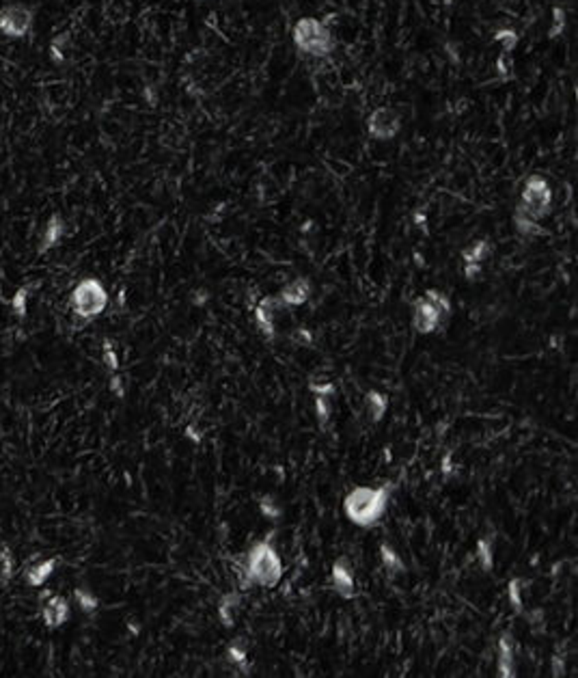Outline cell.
I'll return each mask as SVG.
<instances>
[{
  "label": "cell",
  "mask_w": 578,
  "mask_h": 678,
  "mask_svg": "<svg viewBox=\"0 0 578 678\" xmlns=\"http://www.w3.org/2000/svg\"><path fill=\"white\" fill-rule=\"evenodd\" d=\"M391 493H393L391 484L378 486V489H372V486H357V489H352L344 499L346 519L363 529L376 527L384 514H387Z\"/></svg>",
  "instance_id": "6da1fadb"
},
{
  "label": "cell",
  "mask_w": 578,
  "mask_h": 678,
  "mask_svg": "<svg viewBox=\"0 0 578 678\" xmlns=\"http://www.w3.org/2000/svg\"><path fill=\"white\" fill-rule=\"evenodd\" d=\"M283 562L270 540H259L248 549L240 570V587H274L283 579Z\"/></svg>",
  "instance_id": "7a4b0ae2"
},
{
  "label": "cell",
  "mask_w": 578,
  "mask_h": 678,
  "mask_svg": "<svg viewBox=\"0 0 578 678\" xmlns=\"http://www.w3.org/2000/svg\"><path fill=\"white\" fill-rule=\"evenodd\" d=\"M291 39L296 50H300L306 56L326 58L335 50V37L328 24H324L317 18H300L293 24Z\"/></svg>",
  "instance_id": "3957f363"
},
{
  "label": "cell",
  "mask_w": 578,
  "mask_h": 678,
  "mask_svg": "<svg viewBox=\"0 0 578 678\" xmlns=\"http://www.w3.org/2000/svg\"><path fill=\"white\" fill-rule=\"evenodd\" d=\"M451 314H453L451 301L438 290H427L425 296L417 299V303L412 307V329L421 335L436 333Z\"/></svg>",
  "instance_id": "277c9868"
},
{
  "label": "cell",
  "mask_w": 578,
  "mask_h": 678,
  "mask_svg": "<svg viewBox=\"0 0 578 678\" xmlns=\"http://www.w3.org/2000/svg\"><path fill=\"white\" fill-rule=\"evenodd\" d=\"M69 307L78 318L93 320L108 307V292L99 279H82L71 290Z\"/></svg>",
  "instance_id": "5b68a950"
},
{
  "label": "cell",
  "mask_w": 578,
  "mask_h": 678,
  "mask_svg": "<svg viewBox=\"0 0 578 678\" xmlns=\"http://www.w3.org/2000/svg\"><path fill=\"white\" fill-rule=\"evenodd\" d=\"M551 210H553L551 184H548V180L542 178V175H531L522 186L520 201H518L516 212L522 216H529L533 220H542L551 214Z\"/></svg>",
  "instance_id": "8992f818"
},
{
  "label": "cell",
  "mask_w": 578,
  "mask_h": 678,
  "mask_svg": "<svg viewBox=\"0 0 578 678\" xmlns=\"http://www.w3.org/2000/svg\"><path fill=\"white\" fill-rule=\"evenodd\" d=\"M35 13L26 5H7L0 9V35L9 39H22L31 33Z\"/></svg>",
  "instance_id": "52a82bcc"
},
{
  "label": "cell",
  "mask_w": 578,
  "mask_h": 678,
  "mask_svg": "<svg viewBox=\"0 0 578 678\" xmlns=\"http://www.w3.org/2000/svg\"><path fill=\"white\" fill-rule=\"evenodd\" d=\"M399 130H402V117L393 108L382 106L367 117V132L376 141H391L399 135Z\"/></svg>",
  "instance_id": "ba28073f"
},
{
  "label": "cell",
  "mask_w": 578,
  "mask_h": 678,
  "mask_svg": "<svg viewBox=\"0 0 578 678\" xmlns=\"http://www.w3.org/2000/svg\"><path fill=\"white\" fill-rule=\"evenodd\" d=\"M278 309H285V305L280 303L278 296H265L259 301V305L255 307V324H257V331L272 342L274 335H276V312Z\"/></svg>",
  "instance_id": "9c48e42d"
},
{
  "label": "cell",
  "mask_w": 578,
  "mask_h": 678,
  "mask_svg": "<svg viewBox=\"0 0 578 678\" xmlns=\"http://www.w3.org/2000/svg\"><path fill=\"white\" fill-rule=\"evenodd\" d=\"M330 581H333V589L341 598L350 600L357 596V581H354V570L348 562V557H339L333 564Z\"/></svg>",
  "instance_id": "30bf717a"
},
{
  "label": "cell",
  "mask_w": 578,
  "mask_h": 678,
  "mask_svg": "<svg viewBox=\"0 0 578 678\" xmlns=\"http://www.w3.org/2000/svg\"><path fill=\"white\" fill-rule=\"evenodd\" d=\"M41 618L50 629H58L63 627L69 620V603L65 596H58V594H50L46 598L41 607Z\"/></svg>",
  "instance_id": "8fae6325"
},
{
  "label": "cell",
  "mask_w": 578,
  "mask_h": 678,
  "mask_svg": "<svg viewBox=\"0 0 578 678\" xmlns=\"http://www.w3.org/2000/svg\"><path fill=\"white\" fill-rule=\"evenodd\" d=\"M496 666H498V676L501 678H514L518 674L516 672V651H514L511 633H503V635L498 638Z\"/></svg>",
  "instance_id": "7c38bea8"
},
{
  "label": "cell",
  "mask_w": 578,
  "mask_h": 678,
  "mask_svg": "<svg viewBox=\"0 0 578 678\" xmlns=\"http://www.w3.org/2000/svg\"><path fill=\"white\" fill-rule=\"evenodd\" d=\"M63 235H65V220L58 216V214H52L48 218V223L46 227H43L41 235H39V246H37V253L43 255V253H48L50 248H54L58 242L63 240Z\"/></svg>",
  "instance_id": "4fadbf2b"
},
{
  "label": "cell",
  "mask_w": 578,
  "mask_h": 678,
  "mask_svg": "<svg viewBox=\"0 0 578 678\" xmlns=\"http://www.w3.org/2000/svg\"><path fill=\"white\" fill-rule=\"evenodd\" d=\"M309 296H311V283L304 277L293 279V281H289L278 294L280 303L285 307H302L309 301Z\"/></svg>",
  "instance_id": "5bb4252c"
},
{
  "label": "cell",
  "mask_w": 578,
  "mask_h": 678,
  "mask_svg": "<svg viewBox=\"0 0 578 678\" xmlns=\"http://www.w3.org/2000/svg\"><path fill=\"white\" fill-rule=\"evenodd\" d=\"M58 564V559L56 557H50V559H39V562L31 564L26 568L24 572V581L31 585V587H39L46 583L50 577H52V572Z\"/></svg>",
  "instance_id": "9a60e30c"
},
{
  "label": "cell",
  "mask_w": 578,
  "mask_h": 678,
  "mask_svg": "<svg viewBox=\"0 0 578 678\" xmlns=\"http://www.w3.org/2000/svg\"><path fill=\"white\" fill-rule=\"evenodd\" d=\"M242 603V596L238 592H229L220 598L218 603V620L225 629H233L235 624V613H238V607Z\"/></svg>",
  "instance_id": "2e32d148"
},
{
  "label": "cell",
  "mask_w": 578,
  "mask_h": 678,
  "mask_svg": "<svg viewBox=\"0 0 578 678\" xmlns=\"http://www.w3.org/2000/svg\"><path fill=\"white\" fill-rule=\"evenodd\" d=\"M380 559H382L384 570H387V572L391 574V577H397V574L406 572L404 559L399 557V553L391 547L389 542H382V544H380Z\"/></svg>",
  "instance_id": "e0dca14e"
},
{
  "label": "cell",
  "mask_w": 578,
  "mask_h": 678,
  "mask_svg": "<svg viewBox=\"0 0 578 678\" xmlns=\"http://www.w3.org/2000/svg\"><path fill=\"white\" fill-rule=\"evenodd\" d=\"M365 404H367V410H369V417H372L374 423L382 421V417L387 415V410H389V397L372 389V391H367L365 395Z\"/></svg>",
  "instance_id": "ac0fdd59"
},
{
  "label": "cell",
  "mask_w": 578,
  "mask_h": 678,
  "mask_svg": "<svg viewBox=\"0 0 578 678\" xmlns=\"http://www.w3.org/2000/svg\"><path fill=\"white\" fill-rule=\"evenodd\" d=\"M490 255H492V242L490 240H477V242H472L470 246H466L462 250L464 264H479V266H483V261Z\"/></svg>",
  "instance_id": "d6986e66"
},
{
  "label": "cell",
  "mask_w": 578,
  "mask_h": 678,
  "mask_svg": "<svg viewBox=\"0 0 578 678\" xmlns=\"http://www.w3.org/2000/svg\"><path fill=\"white\" fill-rule=\"evenodd\" d=\"M13 574H16V557L9 547H5L0 551V585H9Z\"/></svg>",
  "instance_id": "ffe728a7"
},
{
  "label": "cell",
  "mask_w": 578,
  "mask_h": 678,
  "mask_svg": "<svg viewBox=\"0 0 578 678\" xmlns=\"http://www.w3.org/2000/svg\"><path fill=\"white\" fill-rule=\"evenodd\" d=\"M514 225H516L518 233H522V235H546V229L540 225V220H533L518 212L514 214Z\"/></svg>",
  "instance_id": "44dd1931"
},
{
  "label": "cell",
  "mask_w": 578,
  "mask_h": 678,
  "mask_svg": "<svg viewBox=\"0 0 578 678\" xmlns=\"http://www.w3.org/2000/svg\"><path fill=\"white\" fill-rule=\"evenodd\" d=\"M477 559L485 572H492L494 568V551H492V540L490 538H479L477 540Z\"/></svg>",
  "instance_id": "7402d4cb"
},
{
  "label": "cell",
  "mask_w": 578,
  "mask_h": 678,
  "mask_svg": "<svg viewBox=\"0 0 578 678\" xmlns=\"http://www.w3.org/2000/svg\"><path fill=\"white\" fill-rule=\"evenodd\" d=\"M73 600H76V605L84 611V613H95L97 607H99V600L93 592H88V589H73Z\"/></svg>",
  "instance_id": "603a6c76"
},
{
  "label": "cell",
  "mask_w": 578,
  "mask_h": 678,
  "mask_svg": "<svg viewBox=\"0 0 578 678\" xmlns=\"http://www.w3.org/2000/svg\"><path fill=\"white\" fill-rule=\"evenodd\" d=\"M31 288L33 285H24L20 288L16 294H13V299H11V309H13V314H16V318H26V312H28V296H31Z\"/></svg>",
  "instance_id": "cb8c5ba5"
},
{
  "label": "cell",
  "mask_w": 578,
  "mask_h": 678,
  "mask_svg": "<svg viewBox=\"0 0 578 678\" xmlns=\"http://www.w3.org/2000/svg\"><path fill=\"white\" fill-rule=\"evenodd\" d=\"M259 512H261V517L268 519V521H278L280 517H283V508H280V504L272 495H265L259 501Z\"/></svg>",
  "instance_id": "d4e9b609"
},
{
  "label": "cell",
  "mask_w": 578,
  "mask_h": 678,
  "mask_svg": "<svg viewBox=\"0 0 578 678\" xmlns=\"http://www.w3.org/2000/svg\"><path fill=\"white\" fill-rule=\"evenodd\" d=\"M227 657H229V661L233 663V666L246 668L248 648H246L244 640H235V642H231V644H229V648H227Z\"/></svg>",
  "instance_id": "484cf974"
},
{
  "label": "cell",
  "mask_w": 578,
  "mask_h": 678,
  "mask_svg": "<svg viewBox=\"0 0 578 678\" xmlns=\"http://www.w3.org/2000/svg\"><path fill=\"white\" fill-rule=\"evenodd\" d=\"M507 598L511 603V607L516 613L525 611V603H522V581L520 579H511L507 583Z\"/></svg>",
  "instance_id": "4316f807"
},
{
  "label": "cell",
  "mask_w": 578,
  "mask_h": 678,
  "mask_svg": "<svg viewBox=\"0 0 578 678\" xmlns=\"http://www.w3.org/2000/svg\"><path fill=\"white\" fill-rule=\"evenodd\" d=\"M330 400L333 397H328V395H315V417L322 425H326L330 421V415H333Z\"/></svg>",
  "instance_id": "83f0119b"
},
{
  "label": "cell",
  "mask_w": 578,
  "mask_h": 678,
  "mask_svg": "<svg viewBox=\"0 0 578 678\" xmlns=\"http://www.w3.org/2000/svg\"><path fill=\"white\" fill-rule=\"evenodd\" d=\"M101 359H104V365H106L110 372L119 370V355L115 352V346H112L110 339H104V344H101Z\"/></svg>",
  "instance_id": "f1b7e54d"
},
{
  "label": "cell",
  "mask_w": 578,
  "mask_h": 678,
  "mask_svg": "<svg viewBox=\"0 0 578 678\" xmlns=\"http://www.w3.org/2000/svg\"><path fill=\"white\" fill-rule=\"evenodd\" d=\"M566 22H568V13L563 7H555L553 9V26H551V33H548V37L555 39L563 33V28H566Z\"/></svg>",
  "instance_id": "f546056e"
},
{
  "label": "cell",
  "mask_w": 578,
  "mask_h": 678,
  "mask_svg": "<svg viewBox=\"0 0 578 678\" xmlns=\"http://www.w3.org/2000/svg\"><path fill=\"white\" fill-rule=\"evenodd\" d=\"M494 39L503 46V50L505 52H511L516 48V43H518V33L514 31V28H503V31H498L494 35Z\"/></svg>",
  "instance_id": "4dcf8cb0"
},
{
  "label": "cell",
  "mask_w": 578,
  "mask_h": 678,
  "mask_svg": "<svg viewBox=\"0 0 578 678\" xmlns=\"http://www.w3.org/2000/svg\"><path fill=\"white\" fill-rule=\"evenodd\" d=\"M291 339H293V342L296 344H298V346H306V348H311V346H313L315 344V335L313 333H311L306 327H300V329H296L293 333H291Z\"/></svg>",
  "instance_id": "1f68e13d"
},
{
  "label": "cell",
  "mask_w": 578,
  "mask_h": 678,
  "mask_svg": "<svg viewBox=\"0 0 578 678\" xmlns=\"http://www.w3.org/2000/svg\"><path fill=\"white\" fill-rule=\"evenodd\" d=\"M309 391L313 393V395H328V397H333L337 393V387L333 385V382H311Z\"/></svg>",
  "instance_id": "d6a6232c"
},
{
  "label": "cell",
  "mask_w": 578,
  "mask_h": 678,
  "mask_svg": "<svg viewBox=\"0 0 578 678\" xmlns=\"http://www.w3.org/2000/svg\"><path fill=\"white\" fill-rule=\"evenodd\" d=\"M553 676L555 678L566 676V659H563V655H553Z\"/></svg>",
  "instance_id": "836d02e7"
},
{
  "label": "cell",
  "mask_w": 578,
  "mask_h": 678,
  "mask_svg": "<svg viewBox=\"0 0 578 678\" xmlns=\"http://www.w3.org/2000/svg\"><path fill=\"white\" fill-rule=\"evenodd\" d=\"M50 56H52V61H54V63H63L65 54H63V41H61V39H54V41H52V46H50Z\"/></svg>",
  "instance_id": "e575fe53"
},
{
  "label": "cell",
  "mask_w": 578,
  "mask_h": 678,
  "mask_svg": "<svg viewBox=\"0 0 578 678\" xmlns=\"http://www.w3.org/2000/svg\"><path fill=\"white\" fill-rule=\"evenodd\" d=\"M110 391H112L117 397H123V395H125V391H123V380H121L119 374H112V378H110Z\"/></svg>",
  "instance_id": "d590c367"
},
{
  "label": "cell",
  "mask_w": 578,
  "mask_h": 678,
  "mask_svg": "<svg viewBox=\"0 0 578 678\" xmlns=\"http://www.w3.org/2000/svg\"><path fill=\"white\" fill-rule=\"evenodd\" d=\"M451 460H453L451 452H447V454L442 456V474H444V478H449L453 474V463Z\"/></svg>",
  "instance_id": "8d00e7d4"
},
{
  "label": "cell",
  "mask_w": 578,
  "mask_h": 678,
  "mask_svg": "<svg viewBox=\"0 0 578 678\" xmlns=\"http://www.w3.org/2000/svg\"><path fill=\"white\" fill-rule=\"evenodd\" d=\"M186 434H188V439L192 441V443H201V432L195 428V425H188V428H186Z\"/></svg>",
  "instance_id": "74e56055"
},
{
  "label": "cell",
  "mask_w": 578,
  "mask_h": 678,
  "mask_svg": "<svg viewBox=\"0 0 578 678\" xmlns=\"http://www.w3.org/2000/svg\"><path fill=\"white\" fill-rule=\"evenodd\" d=\"M195 299H197V301H195V305H199V307H201V305H205V301H207V292H203V290H201V292L197 294Z\"/></svg>",
  "instance_id": "f35d334b"
}]
</instances>
